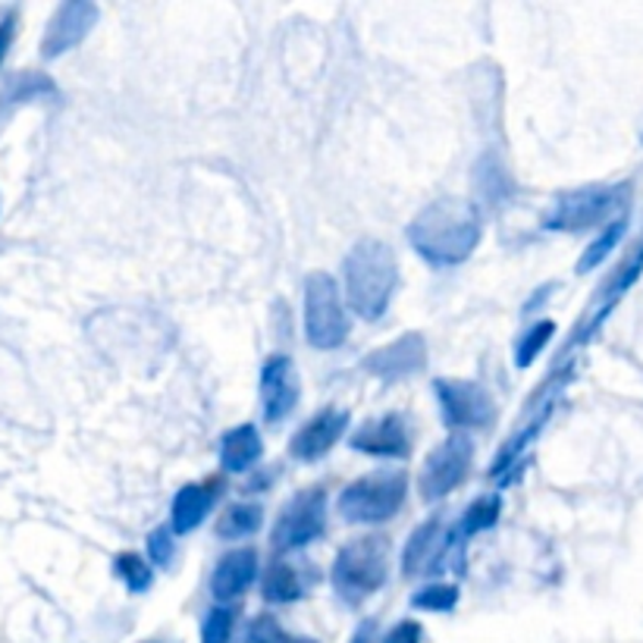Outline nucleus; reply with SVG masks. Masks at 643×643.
Masks as SVG:
<instances>
[{
    "label": "nucleus",
    "instance_id": "nucleus-3",
    "mask_svg": "<svg viewBox=\"0 0 643 643\" xmlns=\"http://www.w3.org/2000/svg\"><path fill=\"white\" fill-rule=\"evenodd\" d=\"M386 574H390V544L380 534L352 540L340 549L333 562L336 594L343 596L348 606H358L365 596L377 594L386 584Z\"/></svg>",
    "mask_w": 643,
    "mask_h": 643
},
{
    "label": "nucleus",
    "instance_id": "nucleus-31",
    "mask_svg": "<svg viewBox=\"0 0 643 643\" xmlns=\"http://www.w3.org/2000/svg\"><path fill=\"white\" fill-rule=\"evenodd\" d=\"M373 638H377V624H373V621H365L348 643H373Z\"/></svg>",
    "mask_w": 643,
    "mask_h": 643
},
{
    "label": "nucleus",
    "instance_id": "nucleus-27",
    "mask_svg": "<svg viewBox=\"0 0 643 643\" xmlns=\"http://www.w3.org/2000/svg\"><path fill=\"white\" fill-rule=\"evenodd\" d=\"M621 233H624V221H616L612 226H609V229H606V233H603V236H599V239H596L594 246L587 248V254L581 258L577 271H581V273L594 271L596 264H599V261H603V258H606V254H609V251L616 248V242L621 239Z\"/></svg>",
    "mask_w": 643,
    "mask_h": 643
},
{
    "label": "nucleus",
    "instance_id": "nucleus-16",
    "mask_svg": "<svg viewBox=\"0 0 643 643\" xmlns=\"http://www.w3.org/2000/svg\"><path fill=\"white\" fill-rule=\"evenodd\" d=\"M352 449L365 455H386V459H405L408 455V430L398 415H386L380 421H368L355 437Z\"/></svg>",
    "mask_w": 643,
    "mask_h": 643
},
{
    "label": "nucleus",
    "instance_id": "nucleus-25",
    "mask_svg": "<svg viewBox=\"0 0 643 643\" xmlns=\"http://www.w3.org/2000/svg\"><path fill=\"white\" fill-rule=\"evenodd\" d=\"M117 574L123 577L126 587H129L132 594H142V591H148L151 587V569L145 565V559L135 556V552H120V556H117Z\"/></svg>",
    "mask_w": 643,
    "mask_h": 643
},
{
    "label": "nucleus",
    "instance_id": "nucleus-2",
    "mask_svg": "<svg viewBox=\"0 0 643 643\" xmlns=\"http://www.w3.org/2000/svg\"><path fill=\"white\" fill-rule=\"evenodd\" d=\"M343 273H346L348 308L365 321L383 318L398 283V264L393 248L380 239H361L346 254Z\"/></svg>",
    "mask_w": 643,
    "mask_h": 643
},
{
    "label": "nucleus",
    "instance_id": "nucleus-4",
    "mask_svg": "<svg viewBox=\"0 0 643 643\" xmlns=\"http://www.w3.org/2000/svg\"><path fill=\"white\" fill-rule=\"evenodd\" d=\"M405 490H408V474H402V471L368 474L343 490L340 515L352 524H383L402 509Z\"/></svg>",
    "mask_w": 643,
    "mask_h": 643
},
{
    "label": "nucleus",
    "instance_id": "nucleus-23",
    "mask_svg": "<svg viewBox=\"0 0 643 643\" xmlns=\"http://www.w3.org/2000/svg\"><path fill=\"white\" fill-rule=\"evenodd\" d=\"M236 634V609L214 606L201 624V643H233Z\"/></svg>",
    "mask_w": 643,
    "mask_h": 643
},
{
    "label": "nucleus",
    "instance_id": "nucleus-29",
    "mask_svg": "<svg viewBox=\"0 0 643 643\" xmlns=\"http://www.w3.org/2000/svg\"><path fill=\"white\" fill-rule=\"evenodd\" d=\"M383 643H421V624L418 621H398Z\"/></svg>",
    "mask_w": 643,
    "mask_h": 643
},
{
    "label": "nucleus",
    "instance_id": "nucleus-13",
    "mask_svg": "<svg viewBox=\"0 0 643 643\" xmlns=\"http://www.w3.org/2000/svg\"><path fill=\"white\" fill-rule=\"evenodd\" d=\"M348 427V412L340 408H323L321 415H314L311 421L305 424L293 437L289 443V455L298 462H318L323 459L333 445L343 440Z\"/></svg>",
    "mask_w": 643,
    "mask_h": 643
},
{
    "label": "nucleus",
    "instance_id": "nucleus-19",
    "mask_svg": "<svg viewBox=\"0 0 643 643\" xmlns=\"http://www.w3.org/2000/svg\"><path fill=\"white\" fill-rule=\"evenodd\" d=\"M261 594L267 603H296L305 596V577H301V571L298 565H289V562H273L267 574H264V587H261Z\"/></svg>",
    "mask_w": 643,
    "mask_h": 643
},
{
    "label": "nucleus",
    "instance_id": "nucleus-20",
    "mask_svg": "<svg viewBox=\"0 0 643 643\" xmlns=\"http://www.w3.org/2000/svg\"><path fill=\"white\" fill-rule=\"evenodd\" d=\"M261 521H264V509L258 502H236L217 521V537H223V540L246 537V534H254L261 527Z\"/></svg>",
    "mask_w": 643,
    "mask_h": 643
},
{
    "label": "nucleus",
    "instance_id": "nucleus-9",
    "mask_svg": "<svg viewBox=\"0 0 643 643\" xmlns=\"http://www.w3.org/2000/svg\"><path fill=\"white\" fill-rule=\"evenodd\" d=\"M98 23V7L88 3V0H73V3H63L53 20H50L48 32L41 38V53L45 57H60L67 50H73L75 45L85 41V35L95 28Z\"/></svg>",
    "mask_w": 643,
    "mask_h": 643
},
{
    "label": "nucleus",
    "instance_id": "nucleus-24",
    "mask_svg": "<svg viewBox=\"0 0 643 643\" xmlns=\"http://www.w3.org/2000/svg\"><path fill=\"white\" fill-rule=\"evenodd\" d=\"M552 333H556V323L552 321H540L534 323L524 336H521L519 352H515V365L519 368H531L534 365V358L544 352V346L552 340Z\"/></svg>",
    "mask_w": 643,
    "mask_h": 643
},
{
    "label": "nucleus",
    "instance_id": "nucleus-6",
    "mask_svg": "<svg viewBox=\"0 0 643 643\" xmlns=\"http://www.w3.org/2000/svg\"><path fill=\"white\" fill-rule=\"evenodd\" d=\"M323 531H326V490L308 487L283 505L279 519L273 524L271 546L283 556L321 540Z\"/></svg>",
    "mask_w": 643,
    "mask_h": 643
},
{
    "label": "nucleus",
    "instance_id": "nucleus-14",
    "mask_svg": "<svg viewBox=\"0 0 643 643\" xmlns=\"http://www.w3.org/2000/svg\"><path fill=\"white\" fill-rule=\"evenodd\" d=\"M445 546H449L445 519L443 515H433L430 521H424L421 527L412 534V540L405 544V552H402V571H405L408 577H418V574L433 571L443 562Z\"/></svg>",
    "mask_w": 643,
    "mask_h": 643
},
{
    "label": "nucleus",
    "instance_id": "nucleus-7",
    "mask_svg": "<svg viewBox=\"0 0 643 643\" xmlns=\"http://www.w3.org/2000/svg\"><path fill=\"white\" fill-rule=\"evenodd\" d=\"M474 465V443L465 433H452L443 443L437 445L427 462H424L421 477H418V490L424 502H437L452 490H459L468 477Z\"/></svg>",
    "mask_w": 643,
    "mask_h": 643
},
{
    "label": "nucleus",
    "instance_id": "nucleus-5",
    "mask_svg": "<svg viewBox=\"0 0 643 643\" xmlns=\"http://www.w3.org/2000/svg\"><path fill=\"white\" fill-rule=\"evenodd\" d=\"M305 336L314 348H340L348 336L346 308L330 273H311L305 283Z\"/></svg>",
    "mask_w": 643,
    "mask_h": 643
},
{
    "label": "nucleus",
    "instance_id": "nucleus-11",
    "mask_svg": "<svg viewBox=\"0 0 643 643\" xmlns=\"http://www.w3.org/2000/svg\"><path fill=\"white\" fill-rule=\"evenodd\" d=\"M427 365V346H424L421 333H405L402 340L390 346L377 348L365 358V371L380 377V380H402L412 377Z\"/></svg>",
    "mask_w": 643,
    "mask_h": 643
},
{
    "label": "nucleus",
    "instance_id": "nucleus-32",
    "mask_svg": "<svg viewBox=\"0 0 643 643\" xmlns=\"http://www.w3.org/2000/svg\"><path fill=\"white\" fill-rule=\"evenodd\" d=\"M151 643H154V641H151Z\"/></svg>",
    "mask_w": 643,
    "mask_h": 643
},
{
    "label": "nucleus",
    "instance_id": "nucleus-30",
    "mask_svg": "<svg viewBox=\"0 0 643 643\" xmlns=\"http://www.w3.org/2000/svg\"><path fill=\"white\" fill-rule=\"evenodd\" d=\"M13 35H16V16L10 13L7 20H0V63L7 60V50L13 45Z\"/></svg>",
    "mask_w": 643,
    "mask_h": 643
},
{
    "label": "nucleus",
    "instance_id": "nucleus-1",
    "mask_svg": "<svg viewBox=\"0 0 643 643\" xmlns=\"http://www.w3.org/2000/svg\"><path fill=\"white\" fill-rule=\"evenodd\" d=\"M408 239L430 264H462L480 242V211L462 199L433 201L412 221Z\"/></svg>",
    "mask_w": 643,
    "mask_h": 643
},
{
    "label": "nucleus",
    "instance_id": "nucleus-15",
    "mask_svg": "<svg viewBox=\"0 0 643 643\" xmlns=\"http://www.w3.org/2000/svg\"><path fill=\"white\" fill-rule=\"evenodd\" d=\"M258 577V549H233V552H226L221 562H217V569H214V577H211V594L214 599L226 606V603H233V599H239V596L246 594L248 587H251V581Z\"/></svg>",
    "mask_w": 643,
    "mask_h": 643
},
{
    "label": "nucleus",
    "instance_id": "nucleus-12",
    "mask_svg": "<svg viewBox=\"0 0 643 643\" xmlns=\"http://www.w3.org/2000/svg\"><path fill=\"white\" fill-rule=\"evenodd\" d=\"M261 398H264V418L279 424L298 402V373L296 365L286 355L267 358L261 371Z\"/></svg>",
    "mask_w": 643,
    "mask_h": 643
},
{
    "label": "nucleus",
    "instance_id": "nucleus-18",
    "mask_svg": "<svg viewBox=\"0 0 643 643\" xmlns=\"http://www.w3.org/2000/svg\"><path fill=\"white\" fill-rule=\"evenodd\" d=\"M261 455H264V443H261V433L254 430V424H242V427H233L229 433H223V440H221L223 471H229V474H242V471L254 468Z\"/></svg>",
    "mask_w": 643,
    "mask_h": 643
},
{
    "label": "nucleus",
    "instance_id": "nucleus-26",
    "mask_svg": "<svg viewBox=\"0 0 643 643\" xmlns=\"http://www.w3.org/2000/svg\"><path fill=\"white\" fill-rule=\"evenodd\" d=\"M248 643H311V641H301L296 634H289L279 621L273 619V616H258V619L248 624Z\"/></svg>",
    "mask_w": 643,
    "mask_h": 643
},
{
    "label": "nucleus",
    "instance_id": "nucleus-22",
    "mask_svg": "<svg viewBox=\"0 0 643 643\" xmlns=\"http://www.w3.org/2000/svg\"><path fill=\"white\" fill-rule=\"evenodd\" d=\"M459 603V587L455 584H427L424 591L412 596V606L424 612H452Z\"/></svg>",
    "mask_w": 643,
    "mask_h": 643
},
{
    "label": "nucleus",
    "instance_id": "nucleus-10",
    "mask_svg": "<svg viewBox=\"0 0 643 643\" xmlns=\"http://www.w3.org/2000/svg\"><path fill=\"white\" fill-rule=\"evenodd\" d=\"M616 192L612 189H581L571 192L556 204V211L546 217V229H587L599 223L612 207H616Z\"/></svg>",
    "mask_w": 643,
    "mask_h": 643
},
{
    "label": "nucleus",
    "instance_id": "nucleus-17",
    "mask_svg": "<svg viewBox=\"0 0 643 643\" xmlns=\"http://www.w3.org/2000/svg\"><path fill=\"white\" fill-rule=\"evenodd\" d=\"M217 490H221V480H211V484H189V487H182V490L176 493L174 512H170V527H174L176 534H189V531H195L201 521L207 519Z\"/></svg>",
    "mask_w": 643,
    "mask_h": 643
},
{
    "label": "nucleus",
    "instance_id": "nucleus-8",
    "mask_svg": "<svg viewBox=\"0 0 643 643\" xmlns=\"http://www.w3.org/2000/svg\"><path fill=\"white\" fill-rule=\"evenodd\" d=\"M437 396L443 418L452 427H484L493 421V398L471 380H437Z\"/></svg>",
    "mask_w": 643,
    "mask_h": 643
},
{
    "label": "nucleus",
    "instance_id": "nucleus-28",
    "mask_svg": "<svg viewBox=\"0 0 643 643\" xmlns=\"http://www.w3.org/2000/svg\"><path fill=\"white\" fill-rule=\"evenodd\" d=\"M148 552L157 565H170V556H174V537H170V527H157V531L151 534Z\"/></svg>",
    "mask_w": 643,
    "mask_h": 643
},
{
    "label": "nucleus",
    "instance_id": "nucleus-21",
    "mask_svg": "<svg viewBox=\"0 0 643 643\" xmlns=\"http://www.w3.org/2000/svg\"><path fill=\"white\" fill-rule=\"evenodd\" d=\"M499 512H502V505H499V496H480L477 502H471V509L462 515L459 521V527H462V534H480V531H487V527H493L496 521H499Z\"/></svg>",
    "mask_w": 643,
    "mask_h": 643
}]
</instances>
